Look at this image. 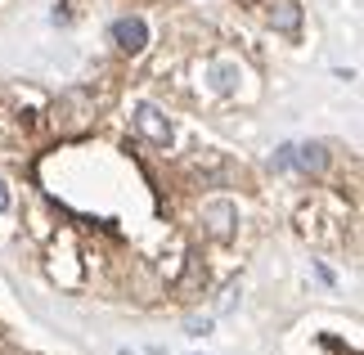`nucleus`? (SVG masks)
Returning a JSON list of instances; mask_svg holds the SVG:
<instances>
[{"label":"nucleus","instance_id":"f257e3e1","mask_svg":"<svg viewBox=\"0 0 364 355\" xmlns=\"http://www.w3.org/2000/svg\"><path fill=\"white\" fill-rule=\"evenodd\" d=\"M135 131L149 139V144H171V126H166V117L153 104H135Z\"/></svg>","mask_w":364,"mask_h":355},{"label":"nucleus","instance_id":"f03ea898","mask_svg":"<svg viewBox=\"0 0 364 355\" xmlns=\"http://www.w3.org/2000/svg\"><path fill=\"white\" fill-rule=\"evenodd\" d=\"M113 41H117L122 54H139L149 46V23L144 18H117L113 23Z\"/></svg>","mask_w":364,"mask_h":355},{"label":"nucleus","instance_id":"7ed1b4c3","mask_svg":"<svg viewBox=\"0 0 364 355\" xmlns=\"http://www.w3.org/2000/svg\"><path fill=\"white\" fill-rule=\"evenodd\" d=\"M203 221H207V230H212L216 238H230L234 234V221H239V207L225 203V198H216V203L203 207Z\"/></svg>","mask_w":364,"mask_h":355},{"label":"nucleus","instance_id":"20e7f679","mask_svg":"<svg viewBox=\"0 0 364 355\" xmlns=\"http://www.w3.org/2000/svg\"><path fill=\"white\" fill-rule=\"evenodd\" d=\"M301 23V9L292 5V0H274L270 5V27H279V32H297Z\"/></svg>","mask_w":364,"mask_h":355},{"label":"nucleus","instance_id":"39448f33","mask_svg":"<svg viewBox=\"0 0 364 355\" xmlns=\"http://www.w3.org/2000/svg\"><path fill=\"white\" fill-rule=\"evenodd\" d=\"M297 162H301V171H324V149H319V144H301L297 149Z\"/></svg>","mask_w":364,"mask_h":355},{"label":"nucleus","instance_id":"423d86ee","mask_svg":"<svg viewBox=\"0 0 364 355\" xmlns=\"http://www.w3.org/2000/svg\"><path fill=\"white\" fill-rule=\"evenodd\" d=\"M0 211H9V189H5V180H0Z\"/></svg>","mask_w":364,"mask_h":355}]
</instances>
